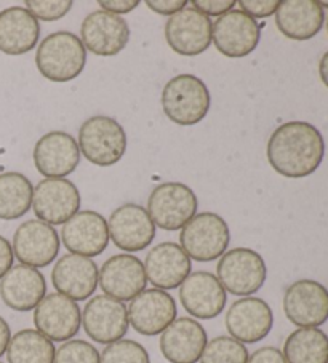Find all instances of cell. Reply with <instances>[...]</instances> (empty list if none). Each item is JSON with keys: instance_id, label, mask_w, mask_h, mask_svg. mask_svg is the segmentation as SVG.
<instances>
[{"instance_id": "1", "label": "cell", "mask_w": 328, "mask_h": 363, "mask_svg": "<svg viewBox=\"0 0 328 363\" xmlns=\"http://www.w3.org/2000/svg\"><path fill=\"white\" fill-rule=\"evenodd\" d=\"M268 160L285 178H306L320 167L325 141L320 131L307 122H287L270 135Z\"/></svg>"}, {"instance_id": "2", "label": "cell", "mask_w": 328, "mask_h": 363, "mask_svg": "<svg viewBox=\"0 0 328 363\" xmlns=\"http://www.w3.org/2000/svg\"><path fill=\"white\" fill-rule=\"evenodd\" d=\"M35 65L50 82H71L84 72L87 50L77 35L60 30L40 42L35 53Z\"/></svg>"}, {"instance_id": "3", "label": "cell", "mask_w": 328, "mask_h": 363, "mask_svg": "<svg viewBox=\"0 0 328 363\" xmlns=\"http://www.w3.org/2000/svg\"><path fill=\"white\" fill-rule=\"evenodd\" d=\"M210 104V91L205 82L192 74H180L170 79L162 90L163 114L181 127L204 121Z\"/></svg>"}, {"instance_id": "4", "label": "cell", "mask_w": 328, "mask_h": 363, "mask_svg": "<svg viewBox=\"0 0 328 363\" xmlns=\"http://www.w3.org/2000/svg\"><path fill=\"white\" fill-rule=\"evenodd\" d=\"M77 144L90 164L111 167L121 162L127 151V133L116 118L93 116L82 123Z\"/></svg>"}, {"instance_id": "5", "label": "cell", "mask_w": 328, "mask_h": 363, "mask_svg": "<svg viewBox=\"0 0 328 363\" xmlns=\"http://www.w3.org/2000/svg\"><path fill=\"white\" fill-rule=\"evenodd\" d=\"M217 279L226 293L234 296H251L260 291L268 279L263 256L251 248L228 250L218 261Z\"/></svg>"}, {"instance_id": "6", "label": "cell", "mask_w": 328, "mask_h": 363, "mask_svg": "<svg viewBox=\"0 0 328 363\" xmlns=\"http://www.w3.org/2000/svg\"><path fill=\"white\" fill-rule=\"evenodd\" d=\"M231 242L229 226L217 213L205 211L195 215L181 229L180 243L189 258L199 262H210L228 252Z\"/></svg>"}, {"instance_id": "7", "label": "cell", "mask_w": 328, "mask_h": 363, "mask_svg": "<svg viewBox=\"0 0 328 363\" xmlns=\"http://www.w3.org/2000/svg\"><path fill=\"white\" fill-rule=\"evenodd\" d=\"M199 202L191 187L182 183H162L155 186L148 199V213L155 228L178 230L197 213Z\"/></svg>"}, {"instance_id": "8", "label": "cell", "mask_w": 328, "mask_h": 363, "mask_svg": "<svg viewBox=\"0 0 328 363\" xmlns=\"http://www.w3.org/2000/svg\"><path fill=\"white\" fill-rule=\"evenodd\" d=\"M283 312L298 328H319L328 320V290L311 279L296 280L283 295Z\"/></svg>"}, {"instance_id": "9", "label": "cell", "mask_w": 328, "mask_h": 363, "mask_svg": "<svg viewBox=\"0 0 328 363\" xmlns=\"http://www.w3.org/2000/svg\"><path fill=\"white\" fill-rule=\"evenodd\" d=\"M82 327L87 336L98 344L107 346L121 341L130 327L129 309L111 296H93L82 311Z\"/></svg>"}, {"instance_id": "10", "label": "cell", "mask_w": 328, "mask_h": 363, "mask_svg": "<svg viewBox=\"0 0 328 363\" xmlns=\"http://www.w3.org/2000/svg\"><path fill=\"white\" fill-rule=\"evenodd\" d=\"M260 24L242 10H231L213 23L212 42L228 58H245L260 43Z\"/></svg>"}, {"instance_id": "11", "label": "cell", "mask_w": 328, "mask_h": 363, "mask_svg": "<svg viewBox=\"0 0 328 363\" xmlns=\"http://www.w3.org/2000/svg\"><path fill=\"white\" fill-rule=\"evenodd\" d=\"M109 240L122 252L135 253L146 250L155 237V224L148 210L138 203H125L111 213Z\"/></svg>"}, {"instance_id": "12", "label": "cell", "mask_w": 328, "mask_h": 363, "mask_svg": "<svg viewBox=\"0 0 328 363\" xmlns=\"http://www.w3.org/2000/svg\"><path fill=\"white\" fill-rule=\"evenodd\" d=\"M98 285L106 296L114 298L121 303L131 301L146 290L148 285L141 259L130 253L111 256L99 269Z\"/></svg>"}, {"instance_id": "13", "label": "cell", "mask_w": 328, "mask_h": 363, "mask_svg": "<svg viewBox=\"0 0 328 363\" xmlns=\"http://www.w3.org/2000/svg\"><path fill=\"white\" fill-rule=\"evenodd\" d=\"M34 325L52 342L71 341L80 330L82 311L71 298L48 293L34 309Z\"/></svg>"}, {"instance_id": "14", "label": "cell", "mask_w": 328, "mask_h": 363, "mask_svg": "<svg viewBox=\"0 0 328 363\" xmlns=\"http://www.w3.org/2000/svg\"><path fill=\"white\" fill-rule=\"evenodd\" d=\"M224 325L231 337L242 344H255L266 337L274 325L270 306L261 298L245 296L229 306Z\"/></svg>"}, {"instance_id": "15", "label": "cell", "mask_w": 328, "mask_h": 363, "mask_svg": "<svg viewBox=\"0 0 328 363\" xmlns=\"http://www.w3.org/2000/svg\"><path fill=\"white\" fill-rule=\"evenodd\" d=\"M61 247L60 235L53 226L39 220L23 223L13 235L15 258L24 266L40 269L58 258Z\"/></svg>"}, {"instance_id": "16", "label": "cell", "mask_w": 328, "mask_h": 363, "mask_svg": "<svg viewBox=\"0 0 328 363\" xmlns=\"http://www.w3.org/2000/svg\"><path fill=\"white\" fill-rule=\"evenodd\" d=\"M79 208L80 194L72 181L43 179L34 187L33 210L42 223L60 226L79 213Z\"/></svg>"}, {"instance_id": "17", "label": "cell", "mask_w": 328, "mask_h": 363, "mask_svg": "<svg viewBox=\"0 0 328 363\" xmlns=\"http://www.w3.org/2000/svg\"><path fill=\"white\" fill-rule=\"evenodd\" d=\"M213 23L199 10L186 5L165 23L168 47L181 56H197L212 43Z\"/></svg>"}, {"instance_id": "18", "label": "cell", "mask_w": 328, "mask_h": 363, "mask_svg": "<svg viewBox=\"0 0 328 363\" xmlns=\"http://www.w3.org/2000/svg\"><path fill=\"white\" fill-rule=\"evenodd\" d=\"M127 309L130 325L143 336L162 335L163 330L168 328V325H172L178 315L175 298L168 291L157 288L141 291L131 299Z\"/></svg>"}, {"instance_id": "19", "label": "cell", "mask_w": 328, "mask_h": 363, "mask_svg": "<svg viewBox=\"0 0 328 363\" xmlns=\"http://www.w3.org/2000/svg\"><path fill=\"white\" fill-rule=\"evenodd\" d=\"M180 301L189 315L200 320L218 317L228 303V293L217 275L207 271L191 272L180 286Z\"/></svg>"}, {"instance_id": "20", "label": "cell", "mask_w": 328, "mask_h": 363, "mask_svg": "<svg viewBox=\"0 0 328 363\" xmlns=\"http://www.w3.org/2000/svg\"><path fill=\"white\" fill-rule=\"evenodd\" d=\"M33 157L37 172L45 179H62L79 167L80 149L66 131H50L35 143Z\"/></svg>"}, {"instance_id": "21", "label": "cell", "mask_w": 328, "mask_h": 363, "mask_svg": "<svg viewBox=\"0 0 328 363\" xmlns=\"http://www.w3.org/2000/svg\"><path fill=\"white\" fill-rule=\"evenodd\" d=\"M80 37L85 50L93 55L116 56L127 47L130 28L124 18L98 10L88 15L82 23Z\"/></svg>"}, {"instance_id": "22", "label": "cell", "mask_w": 328, "mask_h": 363, "mask_svg": "<svg viewBox=\"0 0 328 363\" xmlns=\"http://www.w3.org/2000/svg\"><path fill=\"white\" fill-rule=\"evenodd\" d=\"M61 240L67 252L92 259L109 245L107 221L99 213L92 210L75 213L62 226Z\"/></svg>"}, {"instance_id": "23", "label": "cell", "mask_w": 328, "mask_h": 363, "mask_svg": "<svg viewBox=\"0 0 328 363\" xmlns=\"http://www.w3.org/2000/svg\"><path fill=\"white\" fill-rule=\"evenodd\" d=\"M146 279L157 290H175L191 274V258L178 243L162 242L146 255L143 262Z\"/></svg>"}, {"instance_id": "24", "label": "cell", "mask_w": 328, "mask_h": 363, "mask_svg": "<svg viewBox=\"0 0 328 363\" xmlns=\"http://www.w3.org/2000/svg\"><path fill=\"white\" fill-rule=\"evenodd\" d=\"M98 275L99 269L93 259L67 253L53 266L52 284L60 295L71 298L75 303L85 301L97 291Z\"/></svg>"}, {"instance_id": "25", "label": "cell", "mask_w": 328, "mask_h": 363, "mask_svg": "<svg viewBox=\"0 0 328 363\" xmlns=\"http://www.w3.org/2000/svg\"><path fill=\"white\" fill-rule=\"evenodd\" d=\"M208 342L202 323L191 317H180L160 335V352L170 363H197Z\"/></svg>"}, {"instance_id": "26", "label": "cell", "mask_w": 328, "mask_h": 363, "mask_svg": "<svg viewBox=\"0 0 328 363\" xmlns=\"http://www.w3.org/2000/svg\"><path fill=\"white\" fill-rule=\"evenodd\" d=\"M47 295V280L39 269L18 264L0 279V298L16 312L34 311Z\"/></svg>"}, {"instance_id": "27", "label": "cell", "mask_w": 328, "mask_h": 363, "mask_svg": "<svg viewBox=\"0 0 328 363\" xmlns=\"http://www.w3.org/2000/svg\"><path fill=\"white\" fill-rule=\"evenodd\" d=\"M325 11L317 0H283L275 11L277 29L292 40H309L324 28Z\"/></svg>"}, {"instance_id": "28", "label": "cell", "mask_w": 328, "mask_h": 363, "mask_svg": "<svg viewBox=\"0 0 328 363\" xmlns=\"http://www.w3.org/2000/svg\"><path fill=\"white\" fill-rule=\"evenodd\" d=\"M40 37L39 20L23 7L0 11V52L10 56L29 53Z\"/></svg>"}, {"instance_id": "29", "label": "cell", "mask_w": 328, "mask_h": 363, "mask_svg": "<svg viewBox=\"0 0 328 363\" xmlns=\"http://www.w3.org/2000/svg\"><path fill=\"white\" fill-rule=\"evenodd\" d=\"M34 186L24 174L7 172L0 174V220L13 221L33 206Z\"/></svg>"}, {"instance_id": "30", "label": "cell", "mask_w": 328, "mask_h": 363, "mask_svg": "<svg viewBox=\"0 0 328 363\" xmlns=\"http://www.w3.org/2000/svg\"><path fill=\"white\" fill-rule=\"evenodd\" d=\"M287 363H328V336L320 328H298L283 344Z\"/></svg>"}, {"instance_id": "31", "label": "cell", "mask_w": 328, "mask_h": 363, "mask_svg": "<svg viewBox=\"0 0 328 363\" xmlns=\"http://www.w3.org/2000/svg\"><path fill=\"white\" fill-rule=\"evenodd\" d=\"M56 349L48 337L33 328L20 330L11 336L7 347L9 363H53Z\"/></svg>"}, {"instance_id": "32", "label": "cell", "mask_w": 328, "mask_h": 363, "mask_svg": "<svg viewBox=\"0 0 328 363\" xmlns=\"http://www.w3.org/2000/svg\"><path fill=\"white\" fill-rule=\"evenodd\" d=\"M248 350L245 344L231 336H217L207 342L200 363H247Z\"/></svg>"}, {"instance_id": "33", "label": "cell", "mask_w": 328, "mask_h": 363, "mask_svg": "<svg viewBox=\"0 0 328 363\" xmlns=\"http://www.w3.org/2000/svg\"><path fill=\"white\" fill-rule=\"evenodd\" d=\"M101 363H151L148 350L133 340L107 344L101 352Z\"/></svg>"}, {"instance_id": "34", "label": "cell", "mask_w": 328, "mask_h": 363, "mask_svg": "<svg viewBox=\"0 0 328 363\" xmlns=\"http://www.w3.org/2000/svg\"><path fill=\"white\" fill-rule=\"evenodd\" d=\"M53 363H101V355L93 344L84 340H71L56 349Z\"/></svg>"}, {"instance_id": "35", "label": "cell", "mask_w": 328, "mask_h": 363, "mask_svg": "<svg viewBox=\"0 0 328 363\" xmlns=\"http://www.w3.org/2000/svg\"><path fill=\"white\" fill-rule=\"evenodd\" d=\"M74 2L71 0H28L26 10L33 15L35 20L40 21H58L65 18L71 9Z\"/></svg>"}, {"instance_id": "36", "label": "cell", "mask_w": 328, "mask_h": 363, "mask_svg": "<svg viewBox=\"0 0 328 363\" xmlns=\"http://www.w3.org/2000/svg\"><path fill=\"white\" fill-rule=\"evenodd\" d=\"M279 4V0H241L239 2L242 11H245L253 20L255 18H268L275 15Z\"/></svg>"}, {"instance_id": "37", "label": "cell", "mask_w": 328, "mask_h": 363, "mask_svg": "<svg viewBox=\"0 0 328 363\" xmlns=\"http://www.w3.org/2000/svg\"><path fill=\"white\" fill-rule=\"evenodd\" d=\"M234 0H192L191 7L205 16H223L234 9Z\"/></svg>"}, {"instance_id": "38", "label": "cell", "mask_w": 328, "mask_h": 363, "mask_svg": "<svg viewBox=\"0 0 328 363\" xmlns=\"http://www.w3.org/2000/svg\"><path fill=\"white\" fill-rule=\"evenodd\" d=\"M247 363H287V360L280 349L273 346H264L256 349L253 354L248 355Z\"/></svg>"}, {"instance_id": "39", "label": "cell", "mask_w": 328, "mask_h": 363, "mask_svg": "<svg viewBox=\"0 0 328 363\" xmlns=\"http://www.w3.org/2000/svg\"><path fill=\"white\" fill-rule=\"evenodd\" d=\"M148 9L163 16H173L187 5L186 0H148Z\"/></svg>"}, {"instance_id": "40", "label": "cell", "mask_w": 328, "mask_h": 363, "mask_svg": "<svg viewBox=\"0 0 328 363\" xmlns=\"http://www.w3.org/2000/svg\"><path fill=\"white\" fill-rule=\"evenodd\" d=\"M98 5L107 13L119 16L133 11L140 5V0H99Z\"/></svg>"}, {"instance_id": "41", "label": "cell", "mask_w": 328, "mask_h": 363, "mask_svg": "<svg viewBox=\"0 0 328 363\" xmlns=\"http://www.w3.org/2000/svg\"><path fill=\"white\" fill-rule=\"evenodd\" d=\"M13 261L15 255L13 248H11V243L5 239V237L0 235V279L13 267Z\"/></svg>"}, {"instance_id": "42", "label": "cell", "mask_w": 328, "mask_h": 363, "mask_svg": "<svg viewBox=\"0 0 328 363\" xmlns=\"http://www.w3.org/2000/svg\"><path fill=\"white\" fill-rule=\"evenodd\" d=\"M11 340V330L4 317H0V357L7 352V347Z\"/></svg>"}, {"instance_id": "43", "label": "cell", "mask_w": 328, "mask_h": 363, "mask_svg": "<svg viewBox=\"0 0 328 363\" xmlns=\"http://www.w3.org/2000/svg\"><path fill=\"white\" fill-rule=\"evenodd\" d=\"M319 76L322 82H324V85L328 89V52L322 56V60L319 62Z\"/></svg>"}, {"instance_id": "44", "label": "cell", "mask_w": 328, "mask_h": 363, "mask_svg": "<svg viewBox=\"0 0 328 363\" xmlns=\"http://www.w3.org/2000/svg\"><path fill=\"white\" fill-rule=\"evenodd\" d=\"M320 5H322V9H328V2H320Z\"/></svg>"}, {"instance_id": "45", "label": "cell", "mask_w": 328, "mask_h": 363, "mask_svg": "<svg viewBox=\"0 0 328 363\" xmlns=\"http://www.w3.org/2000/svg\"><path fill=\"white\" fill-rule=\"evenodd\" d=\"M327 30H328V18H327Z\"/></svg>"}, {"instance_id": "46", "label": "cell", "mask_w": 328, "mask_h": 363, "mask_svg": "<svg viewBox=\"0 0 328 363\" xmlns=\"http://www.w3.org/2000/svg\"><path fill=\"white\" fill-rule=\"evenodd\" d=\"M0 363H2V362H0Z\"/></svg>"}]
</instances>
